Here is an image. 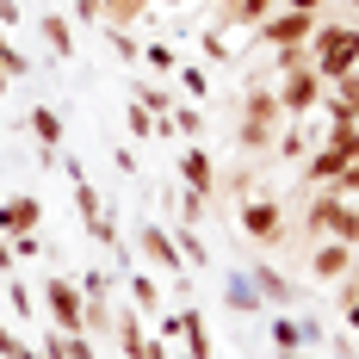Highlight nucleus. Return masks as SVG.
I'll return each mask as SVG.
<instances>
[{
	"label": "nucleus",
	"instance_id": "nucleus-51",
	"mask_svg": "<svg viewBox=\"0 0 359 359\" xmlns=\"http://www.w3.org/2000/svg\"><path fill=\"white\" fill-rule=\"evenodd\" d=\"M100 6H106V13H111V6H118V0H100Z\"/></svg>",
	"mask_w": 359,
	"mask_h": 359
},
{
	"label": "nucleus",
	"instance_id": "nucleus-18",
	"mask_svg": "<svg viewBox=\"0 0 359 359\" xmlns=\"http://www.w3.org/2000/svg\"><path fill=\"white\" fill-rule=\"evenodd\" d=\"M37 37H43V50H50L56 62H69V56H74V25H69V13H43V19H37Z\"/></svg>",
	"mask_w": 359,
	"mask_h": 359
},
{
	"label": "nucleus",
	"instance_id": "nucleus-9",
	"mask_svg": "<svg viewBox=\"0 0 359 359\" xmlns=\"http://www.w3.org/2000/svg\"><path fill=\"white\" fill-rule=\"evenodd\" d=\"M180 186H192V192H205V198H217V186H223V174H217V155L205 143H186L180 149Z\"/></svg>",
	"mask_w": 359,
	"mask_h": 359
},
{
	"label": "nucleus",
	"instance_id": "nucleus-52",
	"mask_svg": "<svg viewBox=\"0 0 359 359\" xmlns=\"http://www.w3.org/2000/svg\"><path fill=\"white\" fill-rule=\"evenodd\" d=\"M297 359H323V353H297Z\"/></svg>",
	"mask_w": 359,
	"mask_h": 359
},
{
	"label": "nucleus",
	"instance_id": "nucleus-55",
	"mask_svg": "<svg viewBox=\"0 0 359 359\" xmlns=\"http://www.w3.org/2000/svg\"><path fill=\"white\" fill-rule=\"evenodd\" d=\"M347 6H359V0H347Z\"/></svg>",
	"mask_w": 359,
	"mask_h": 359
},
{
	"label": "nucleus",
	"instance_id": "nucleus-42",
	"mask_svg": "<svg viewBox=\"0 0 359 359\" xmlns=\"http://www.w3.org/2000/svg\"><path fill=\"white\" fill-rule=\"evenodd\" d=\"M25 25V6L19 0H0V32H19Z\"/></svg>",
	"mask_w": 359,
	"mask_h": 359
},
{
	"label": "nucleus",
	"instance_id": "nucleus-4",
	"mask_svg": "<svg viewBox=\"0 0 359 359\" xmlns=\"http://www.w3.org/2000/svg\"><path fill=\"white\" fill-rule=\"evenodd\" d=\"M74 211H81V223H87L93 248H106L111 260H118V273H130V248H124V236H118V217H111V205L100 198V186H93V180H81V186H74Z\"/></svg>",
	"mask_w": 359,
	"mask_h": 359
},
{
	"label": "nucleus",
	"instance_id": "nucleus-1",
	"mask_svg": "<svg viewBox=\"0 0 359 359\" xmlns=\"http://www.w3.org/2000/svg\"><path fill=\"white\" fill-rule=\"evenodd\" d=\"M279 130H285L279 93H273V87H248V93H242V111H236V149H242L248 161H266L273 143H279Z\"/></svg>",
	"mask_w": 359,
	"mask_h": 359
},
{
	"label": "nucleus",
	"instance_id": "nucleus-14",
	"mask_svg": "<svg viewBox=\"0 0 359 359\" xmlns=\"http://www.w3.org/2000/svg\"><path fill=\"white\" fill-rule=\"evenodd\" d=\"M248 279L260 291V304H279V310H297V285H291L279 266H266V260H248Z\"/></svg>",
	"mask_w": 359,
	"mask_h": 359
},
{
	"label": "nucleus",
	"instance_id": "nucleus-28",
	"mask_svg": "<svg viewBox=\"0 0 359 359\" xmlns=\"http://www.w3.org/2000/svg\"><path fill=\"white\" fill-rule=\"evenodd\" d=\"M106 43L118 62H143V43H137V25H106Z\"/></svg>",
	"mask_w": 359,
	"mask_h": 359
},
{
	"label": "nucleus",
	"instance_id": "nucleus-53",
	"mask_svg": "<svg viewBox=\"0 0 359 359\" xmlns=\"http://www.w3.org/2000/svg\"><path fill=\"white\" fill-rule=\"evenodd\" d=\"M168 359H192V353H168Z\"/></svg>",
	"mask_w": 359,
	"mask_h": 359
},
{
	"label": "nucleus",
	"instance_id": "nucleus-13",
	"mask_svg": "<svg viewBox=\"0 0 359 359\" xmlns=\"http://www.w3.org/2000/svg\"><path fill=\"white\" fill-rule=\"evenodd\" d=\"M341 205H347V198H341L334 186H316V192H310V205H304V229H310V242H328V236H334Z\"/></svg>",
	"mask_w": 359,
	"mask_h": 359
},
{
	"label": "nucleus",
	"instance_id": "nucleus-11",
	"mask_svg": "<svg viewBox=\"0 0 359 359\" xmlns=\"http://www.w3.org/2000/svg\"><path fill=\"white\" fill-rule=\"evenodd\" d=\"M111 341H118V353H124V359H149V347H155L149 316H143V310H130V304H118V316H111Z\"/></svg>",
	"mask_w": 359,
	"mask_h": 359
},
{
	"label": "nucleus",
	"instance_id": "nucleus-2",
	"mask_svg": "<svg viewBox=\"0 0 359 359\" xmlns=\"http://www.w3.org/2000/svg\"><path fill=\"white\" fill-rule=\"evenodd\" d=\"M310 69L323 81H341V74L359 69V25H341V19H316V37H310Z\"/></svg>",
	"mask_w": 359,
	"mask_h": 359
},
{
	"label": "nucleus",
	"instance_id": "nucleus-3",
	"mask_svg": "<svg viewBox=\"0 0 359 359\" xmlns=\"http://www.w3.org/2000/svg\"><path fill=\"white\" fill-rule=\"evenodd\" d=\"M137 254H143V266L149 273H168V285L180 291V297H192V266L180 260V248H174V229L168 223H137Z\"/></svg>",
	"mask_w": 359,
	"mask_h": 359
},
{
	"label": "nucleus",
	"instance_id": "nucleus-25",
	"mask_svg": "<svg viewBox=\"0 0 359 359\" xmlns=\"http://www.w3.org/2000/svg\"><path fill=\"white\" fill-rule=\"evenodd\" d=\"M130 100H137L149 118H168V111H174V93H168V81H137V87H130Z\"/></svg>",
	"mask_w": 359,
	"mask_h": 359
},
{
	"label": "nucleus",
	"instance_id": "nucleus-6",
	"mask_svg": "<svg viewBox=\"0 0 359 359\" xmlns=\"http://www.w3.org/2000/svg\"><path fill=\"white\" fill-rule=\"evenodd\" d=\"M37 297H43V316H50V328H62V334H81V310H87V297H81V279H69L62 266L37 285Z\"/></svg>",
	"mask_w": 359,
	"mask_h": 359
},
{
	"label": "nucleus",
	"instance_id": "nucleus-15",
	"mask_svg": "<svg viewBox=\"0 0 359 359\" xmlns=\"http://www.w3.org/2000/svg\"><path fill=\"white\" fill-rule=\"evenodd\" d=\"M25 130L37 137V149H62L69 143V124H62V111L50 106V100H37V106L25 111Z\"/></svg>",
	"mask_w": 359,
	"mask_h": 359
},
{
	"label": "nucleus",
	"instance_id": "nucleus-50",
	"mask_svg": "<svg viewBox=\"0 0 359 359\" xmlns=\"http://www.w3.org/2000/svg\"><path fill=\"white\" fill-rule=\"evenodd\" d=\"M19 359H43V353H37V341H32V347H25V353H19Z\"/></svg>",
	"mask_w": 359,
	"mask_h": 359
},
{
	"label": "nucleus",
	"instance_id": "nucleus-33",
	"mask_svg": "<svg viewBox=\"0 0 359 359\" xmlns=\"http://www.w3.org/2000/svg\"><path fill=\"white\" fill-rule=\"evenodd\" d=\"M32 297H37V291L25 285V279H13V285H6V310H13L19 323H32V316H37V304H32Z\"/></svg>",
	"mask_w": 359,
	"mask_h": 359
},
{
	"label": "nucleus",
	"instance_id": "nucleus-24",
	"mask_svg": "<svg viewBox=\"0 0 359 359\" xmlns=\"http://www.w3.org/2000/svg\"><path fill=\"white\" fill-rule=\"evenodd\" d=\"M174 248H180V260H186L192 273H205V266H211V248H205V236H198L192 223H174Z\"/></svg>",
	"mask_w": 359,
	"mask_h": 359
},
{
	"label": "nucleus",
	"instance_id": "nucleus-49",
	"mask_svg": "<svg viewBox=\"0 0 359 359\" xmlns=\"http://www.w3.org/2000/svg\"><path fill=\"white\" fill-rule=\"evenodd\" d=\"M6 87H13V74H6V69H0V100H6Z\"/></svg>",
	"mask_w": 359,
	"mask_h": 359
},
{
	"label": "nucleus",
	"instance_id": "nucleus-16",
	"mask_svg": "<svg viewBox=\"0 0 359 359\" xmlns=\"http://www.w3.org/2000/svg\"><path fill=\"white\" fill-rule=\"evenodd\" d=\"M124 291H130V310H143L149 323L168 310V297H161V285H155V273H149V266H130V273H124Z\"/></svg>",
	"mask_w": 359,
	"mask_h": 359
},
{
	"label": "nucleus",
	"instance_id": "nucleus-10",
	"mask_svg": "<svg viewBox=\"0 0 359 359\" xmlns=\"http://www.w3.org/2000/svg\"><path fill=\"white\" fill-rule=\"evenodd\" d=\"M353 266H359V254L347 248V242H334V236H328V242H310V273H316V285H341Z\"/></svg>",
	"mask_w": 359,
	"mask_h": 359
},
{
	"label": "nucleus",
	"instance_id": "nucleus-36",
	"mask_svg": "<svg viewBox=\"0 0 359 359\" xmlns=\"http://www.w3.org/2000/svg\"><path fill=\"white\" fill-rule=\"evenodd\" d=\"M334 242L359 248V205H353V198H347V205H341V217H334Z\"/></svg>",
	"mask_w": 359,
	"mask_h": 359
},
{
	"label": "nucleus",
	"instance_id": "nucleus-35",
	"mask_svg": "<svg viewBox=\"0 0 359 359\" xmlns=\"http://www.w3.org/2000/svg\"><path fill=\"white\" fill-rule=\"evenodd\" d=\"M111 291H118V279H111L106 266H87L81 273V297H111Z\"/></svg>",
	"mask_w": 359,
	"mask_h": 359
},
{
	"label": "nucleus",
	"instance_id": "nucleus-48",
	"mask_svg": "<svg viewBox=\"0 0 359 359\" xmlns=\"http://www.w3.org/2000/svg\"><path fill=\"white\" fill-rule=\"evenodd\" d=\"M328 353H334V359H359V353H353V341H328Z\"/></svg>",
	"mask_w": 359,
	"mask_h": 359
},
{
	"label": "nucleus",
	"instance_id": "nucleus-5",
	"mask_svg": "<svg viewBox=\"0 0 359 359\" xmlns=\"http://www.w3.org/2000/svg\"><path fill=\"white\" fill-rule=\"evenodd\" d=\"M236 223H242V236L254 248H285V205L273 192H248L236 205Z\"/></svg>",
	"mask_w": 359,
	"mask_h": 359
},
{
	"label": "nucleus",
	"instance_id": "nucleus-46",
	"mask_svg": "<svg viewBox=\"0 0 359 359\" xmlns=\"http://www.w3.org/2000/svg\"><path fill=\"white\" fill-rule=\"evenodd\" d=\"M341 310H347V328L359 334V297H341Z\"/></svg>",
	"mask_w": 359,
	"mask_h": 359
},
{
	"label": "nucleus",
	"instance_id": "nucleus-26",
	"mask_svg": "<svg viewBox=\"0 0 359 359\" xmlns=\"http://www.w3.org/2000/svg\"><path fill=\"white\" fill-rule=\"evenodd\" d=\"M211 205H217V198L192 192V186H180V192H174V223H192V229H198V223L211 217Z\"/></svg>",
	"mask_w": 359,
	"mask_h": 359
},
{
	"label": "nucleus",
	"instance_id": "nucleus-40",
	"mask_svg": "<svg viewBox=\"0 0 359 359\" xmlns=\"http://www.w3.org/2000/svg\"><path fill=\"white\" fill-rule=\"evenodd\" d=\"M69 6H74L81 25H106V6H100V0H69Z\"/></svg>",
	"mask_w": 359,
	"mask_h": 359
},
{
	"label": "nucleus",
	"instance_id": "nucleus-17",
	"mask_svg": "<svg viewBox=\"0 0 359 359\" xmlns=\"http://www.w3.org/2000/svg\"><path fill=\"white\" fill-rule=\"evenodd\" d=\"M297 168H304V186L316 192V186H334V180H341L347 155H341V149H328V143H316L310 155H304V161H297Z\"/></svg>",
	"mask_w": 359,
	"mask_h": 359
},
{
	"label": "nucleus",
	"instance_id": "nucleus-20",
	"mask_svg": "<svg viewBox=\"0 0 359 359\" xmlns=\"http://www.w3.org/2000/svg\"><path fill=\"white\" fill-rule=\"evenodd\" d=\"M273 6H279V0H217V25H242V32H254Z\"/></svg>",
	"mask_w": 359,
	"mask_h": 359
},
{
	"label": "nucleus",
	"instance_id": "nucleus-45",
	"mask_svg": "<svg viewBox=\"0 0 359 359\" xmlns=\"http://www.w3.org/2000/svg\"><path fill=\"white\" fill-rule=\"evenodd\" d=\"M13 266H19V254H13V242L0 236V273H13Z\"/></svg>",
	"mask_w": 359,
	"mask_h": 359
},
{
	"label": "nucleus",
	"instance_id": "nucleus-21",
	"mask_svg": "<svg viewBox=\"0 0 359 359\" xmlns=\"http://www.w3.org/2000/svg\"><path fill=\"white\" fill-rule=\"evenodd\" d=\"M266 341H273V359L310 353V347H304V323H297V316H273V323H266Z\"/></svg>",
	"mask_w": 359,
	"mask_h": 359
},
{
	"label": "nucleus",
	"instance_id": "nucleus-7",
	"mask_svg": "<svg viewBox=\"0 0 359 359\" xmlns=\"http://www.w3.org/2000/svg\"><path fill=\"white\" fill-rule=\"evenodd\" d=\"M273 93H279L285 118H297V124H304V118H316V111H323V100H328V81H323L316 69H310V62H304V69L279 74V87H273Z\"/></svg>",
	"mask_w": 359,
	"mask_h": 359
},
{
	"label": "nucleus",
	"instance_id": "nucleus-12",
	"mask_svg": "<svg viewBox=\"0 0 359 359\" xmlns=\"http://www.w3.org/2000/svg\"><path fill=\"white\" fill-rule=\"evenodd\" d=\"M37 223H43V198H32V192H13V198H0V236H6V242L37 236Z\"/></svg>",
	"mask_w": 359,
	"mask_h": 359
},
{
	"label": "nucleus",
	"instance_id": "nucleus-34",
	"mask_svg": "<svg viewBox=\"0 0 359 359\" xmlns=\"http://www.w3.org/2000/svg\"><path fill=\"white\" fill-rule=\"evenodd\" d=\"M124 130H130V137H161V118H149V111L130 100V106H124Z\"/></svg>",
	"mask_w": 359,
	"mask_h": 359
},
{
	"label": "nucleus",
	"instance_id": "nucleus-56",
	"mask_svg": "<svg viewBox=\"0 0 359 359\" xmlns=\"http://www.w3.org/2000/svg\"><path fill=\"white\" fill-rule=\"evenodd\" d=\"M353 118H359V106H353Z\"/></svg>",
	"mask_w": 359,
	"mask_h": 359
},
{
	"label": "nucleus",
	"instance_id": "nucleus-27",
	"mask_svg": "<svg viewBox=\"0 0 359 359\" xmlns=\"http://www.w3.org/2000/svg\"><path fill=\"white\" fill-rule=\"evenodd\" d=\"M273 155H279V161H304V155H310V130L291 118L285 130H279V143H273Z\"/></svg>",
	"mask_w": 359,
	"mask_h": 359
},
{
	"label": "nucleus",
	"instance_id": "nucleus-32",
	"mask_svg": "<svg viewBox=\"0 0 359 359\" xmlns=\"http://www.w3.org/2000/svg\"><path fill=\"white\" fill-rule=\"evenodd\" d=\"M198 56H205V62H211V69H229V62H236V50H229V43H223V32H198Z\"/></svg>",
	"mask_w": 359,
	"mask_h": 359
},
{
	"label": "nucleus",
	"instance_id": "nucleus-19",
	"mask_svg": "<svg viewBox=\"0 0 359 359\" xmlns=\"http://www.w3.org/2000/svg\"><path fill=\"white\" fill-rule=\"evenodd\" d=\"M223 310H236V316H260V310H266L248 273H223Z\"/></svg>",
	"mask_w": 359,
	"mask_h": 359
},
{
	"label": "nucleus",
	"instance_id": "nucleus-47",
	"mask_svg": "<svg viewBox=\"0 0 359 359\" xmlns=\"http://www.w3.org/2000/svg\"><path fill=\"white\" fill-rule=\"evenodd\" d=\"M279 6H297V13H323L328 0H279Z\"/></svg>",
	"mask_w": 359,
	"mask_h": 359
},
{
	"label": "nucleus",
	"instance_id": "nucleus-37",
	"mask_svg": "<svg viewBox=\"0 0 359 359\" xmlns=\"http://www.w3.org/2000/svg\"><path fill=\"white\" fill-rule=\"evenodd\" d=\"M174 81L186 87V93H192V100H211V74H205V69H186V62H180Z\"/></svg>",
	"mask_w": 359,
	"mask_h": 359
},
{
	"label": "nucleus",
	"instance_id": "nucleus-31",
	"mask_svg": "<svg viewBox=\"0 0 359 359\" xmlns=\"http://www.w3.org/2000/svg\"><path fill=\"white\" fill-rule=\"evenodd\" d=\"M0 69L13 74V81H32V56L13 43V32H0Z\"/></svg>",
	"mask_w": 359,
	"mask_h": 359
},
{
	"label": "nucleus",
	"instance_id": "nucleus-22",
	"mask_svg": "<svg viewBox=\"0 0 359 359\" xmlns=\"http://www.w3.org/2000/svg\"><path fill=\"white\" fill-rule=\"evenodd\" d=\"M316 118H323L316 137H323L328 149H341L347 161H359V118H328V111H316Z\"/></svg>",
	"mask_w": 359,
	"mask_h": 359
},
{
	"label": "nucleus",
	"instance_id": "nucleus-41",
	"mask_svg": "<svg viewBox=\"0 0 359 359\" xmlns=\"http://www.w3.org/2000/svg\"><path fill=\"white\" fill-rule=\"evenodd\" d=\"M334 192H341V198H359V161H347V168H341V180H334Z\"/></svg>",
	"mask_w": 359,
	"mask_h": 359
},
{
	"label": "nucleus",
	"instance_id": "nucleus-39",
	"mask_svg": "<svg viewBox=\"0 0 359 359\" xmlns=\"http://www.w3.org/2000/svg\"><path fill=\"white\" fill-rule=\"evenodd\" d=\"M62 359H100V341H87V334H69Z\"/></svg>",
	"mask_w": 359,
	"mask_h": 359
},
{
	"label": "nucleus",
	"instance_id": "nucleus-23",
	"mask_svg": "<svg viewBox=\"0 0 359 359\" xmlns=\"http://www.w3.org/2000/svg\"><path fill=\"white\" fill-rule=\"evenodd\" d=\"M180 341H186V353H192V359H217L211 323H205V310H198V304H186V334H180Z\"/></svg>",
	"mask_w": 359,
	"mask_h": 359
},
{
	"label": "nucleus",
	"instance_id": "nucleus-54",
	"mask_svg": "<svg viewBox=\"0 0 359 359\" xmlns=\"http://www.w3.org/2000/svg\"><path fill=\"white\" fill-rule=\"evenodd\" d=\"M168 6H186V0H168Z\"/></svg>",
	"mask_w": 359,
	"mask_h": 359
},
{
	"label": "nucleus",
	"instance_id": "nucleus-44",
	"mask_svg": "<svg viewBox=\"0 0 359 359\" xmlns=\"http://www.w3.org/2000/svg\"><path fill=\"white\" fill-rule=\"evenodd\" d=\"M13 254H19V260H32V254H50V242H43V236H19Z\"/></svg>",
	"mask_w": 359,
	"mask_h": 359
},
{
	"label": "nucleus",
	"instance_id": "nucleus-30",
	"mask_svg": "<svg viewBox=\"0 0 359 359\" xmlns=\"http://www.w3.org/2000/svg\"><path fill=\"white\" fill-rule=\"evenodd\" d=\"M143 62H149L155 74H161V81H174V69H180V50L168 43V37H155V43H143Z\"/></svg>",
	"mask_w": 359,
	"mask_h": 359
},
{
	"label": "nucleus",
	"instance_id": "nucleus-38",
	"mask_svg": "<svg viewBox=\"0 0 359 359\" xmlns=\"http://www.w3.org/2000/svg\"><path fill=\"white\" fill-rule=\"evenodd\" d=\"M25 347H32V341H25L19 328H6V323H0V359H19Z\"/></svg>",
	"mask_w": 359,
	"mask_h": 359
},
{
	"label": "nucleus",
	"instance_id": "nucleus-8",
	"mask_svg": "<svg viewBox=\"0 0 359 359\" xmlns=\"http://www.w3.org/2000/svg\"><path fill=\"white\" fill-rule=\"evenodd\" d=\"M310 37H316V13H297V6H273L254 25V43L260 50H291V43H310Z\"/></svg>",
	"mask_w": 359,
	"mask_h": 359
},
{
	"label": "nucleus",
	"instance_id": "nucleus-43",
	"mask_svg": "<svg viewBox=\"0 0 359 359\" xmlns=\"http://www.w3.org/2000/svg\"><path fill=\"white\" fill-rule=\"evenodd\" d=\"M297 323H304V347H328V328L316 316H297Z\"/></svg>",
	"mask_w": 359,
	"mask_h": 359
},
{
	"label": "nucleus",
	"instance_id": "nucleus-29",
	"mask_svg": "<svg viewBox=\"0 0 359 359\" xmlns=\"http://www.w3.org/2000/svg\"><path fill=\"white\" fill-rule=\"evenodd\" d=\"M168 130L186 137V143H198V137H205V111H198V106H174V111H168Z\"/></svg>",
	"mask_w": 359,
	"mask_h": 359
}]
</instances>
